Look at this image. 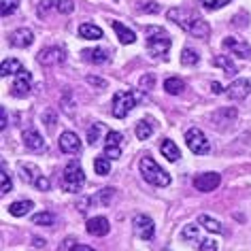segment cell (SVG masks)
Instances as JSON below:
<instances>
[{"label":"cell","instance_id":"12","mask_svg":"<svg viewBox=\"0 0 251 251\" xmlns=\"http://www.w3.org/2000/svg\"><path fill=\"white\" fill-rule=\"evenodd\" d=\"M251 92V81L249 79H234L226 87V96L230 100H245Z\"/></svg>","mask_w":251,"mask_h":251},{"label":"cell","instance_id":"16","mask_svg":"<svg viewBox=\"0 0 251 251\" xmlns=\"http://www.w3.org/2000/svg\"><path fill=\"white\" fill-rule=\"evenodd\" d=\"M22 141H24V145H26V149H30V151H36V153H43V151H45V141H43V136L36 132L34 128L24 130Z\"/></svg>","mask_w":251,"mask_h":251},{"label":"cell","instance_id":"8","mask_svg":"<svg viewBox=\"0 0 251 251\" xmlns=\"http://www.w3.org/2000/svg\"><path fill=\"white\" fill-rule=\"evenodd\" d=\"M13 96H20V98H26L30 90H32V73H28L26 68H22L20 73L15 75L13 79Z\"/></svg>","mask_w":251,"mask_h":251},{"label":"cell","instance_id":"30","mask_svg":"<svg viewBox=\"0 0 251 251\" xmlns=\"http://www.w3.org/2000/svg\"><path fill=\"white\" fill-rule=\"evenodd\" d=\"M198 60H200V55H198L196 49L185 47V49H183V53H181V64H183V66H196V64H198Z\"/></svg>","mask_w":251,"mask_h":251},{"label":"cell","instance_id":"37","mask_svg":"<svg viewBox=\"0 0 251 251\" xmlns=\"http://www.w3.org/2000/svg\"><path fill=\"white\" fill-rule=\"evenodd\" d=\"M232 0H200V4L206 9V11H215V9H222L226 4H230Z\"/></svg>","mask_w":251,"mask_h":251},{"label":"cell","instance_id":"45","mask_svg":"<svg viewBox=\"0 0 251 251\" xmlns=\"http://www.w3.org/2000/svg\"><path fill=\"white\" fill-rule=\"evenodd\" d=\"M7 128V111L0 109V130Z\"/></svg>","mask_w":251,"mask_h":251},{"label":"cell","instance_id":"3","mask_svg":"<svg viewBox=\"0 0 251 251\" xmlns=\"http://www.w3.org/2000/svg\"><path fill=\"white\" fill-rule=\"evenodd\" d=\"M147 49L149 53L153 55V58H164V55H168V51H171L173 47V39L171 34L166 32L164 28H158V26H149L147 30Z\"/></svg>","mask_w":251,"mask_h":251},{"label":"cell","instance_id":"19","mask_svg":"<svg viewBox=\"0 0 251 251\" xmlns=\"http://www.w3.org/2000/svg\"><path fill=\"white\" fill-rule=\"evenodd\" d=\"M111 26H113V30H115V34H117L119 43H124V45H132V43L136 41V34H134L130 28H126L122 22L111 20Z\"/></svg>","mask_w":251,"mask_h":251},{"label":"cell","instance_id":"28","mask_svg":"<svg viewBox=\"0 0 251 251\" xmlns=\"http://www.w3.org/2000/svg\"><path fill=\"white\" fill-rule=\"evenodd\" d=\"M113 198H115V190H113V187H104V190H100L96 196H92L94 204H104V206H109L113 202Z\"/></svg>","mask_w":251,"mask_h":251},{"label":"cell","instance_id":"11","mask_svg":"<svg viewBox=\"0 0 251 251\" xmlns=\"http://www.w3.org/2000/svg\"><path fill=\"white\" fill-rule=\"evenodd\" d=\"M122 141L124 136L115 132V130H111V132H106V141H104V155L111 160H119L122 158Z\"/></svg>","mask_w":251,"mask_h":251},{"label":"cell","instance_id":"4","mask_svg":"<svg viewBox=\"0 0 251 251\" xmlns=\"http://www.w3.org/2000/svg\"><path fill=\"white\" fill-rule=\"evenodd\" d=\"M83 185H85L83 168H81L79 160H71L64 166V171H62V190L71 192V194H77V192L83 190Z\"/></svg>","mask_w":251,"mask_h":251},{"label":"cell","instance_id":"41","mask_svg":"<svg viewBox=\"0 0 251 251\" xmlns=\"http://www.w3.org/2000/svg\"><path fill=\"white\" fill-rule=\"evenodd\" d=\"M55 9L60 11V13H73V9H75V4H73V0H55Z\"/></svg>","mask_w":251,"mask_h":251},{"label":"cell","instance_id":"33","mask_svg":"<svg viewBox=\"0 0 251 251\" xmlns=\"http://www.w3.org/2000/svg\"><path fill=\"white\" fill-rule=\"evenodd\" d=\"M17 9H20V0H0V13H2V17L13 15Z\"/></svg>","mask_w":251,"mask_h":251},{"label":"cell","instance_id":"22","mask_svg":"<svg viewBox=\"0 0 251 251\" xmlns=\"http://www.w3.org/2000/svg\"><path fill=\"white\" fill-rule=\"evenodd\" d=\"M34 209V202L32 200H17V202H13L9 206V213L13 217H26L30 211Z\"/></svg>","mask_w":251,"mask_h":251},{"label":"cell","instance_id":"36","mask_svg":"<svg viewBox=\"0 0 251 251\" xmlns=\"http://www.w3.org/2000/svg\"><path fill=\"white\" fill-rule=\"evenodd\" d=\"M196 249L198 251H217V243L213 241V238H198Z\"/></svg>","mask_w":251,"mask_h":251},{"label":"cell","instance_id":"39","mask_svg":"<svg viewBox=\"0 0 251 251\" xmlns=\"http://www.w3.org/2000/svg\"><path fill=\"white\" fill-rule=\"evenodd\" d=\"M139 85H141L143 92H151L155 87V75H145V77H141Z\"/></svg>","mask_w":251,"mask_h":251},{"label":"cell","instance_id":"40","mask_svg":"<svg viewBox=\"0 0 251 251\" xmlns=\"http://www.w3.org/2000/svg\"><path fill=\"white\" fill-rule=\"evenodd\" d=\"M55 122H58V115H55V111L53 109H47L45 115H43V124H45L49 130H53L55 128Z\"/></svg>","mask_w":251,"mask_h":251},{"label":"cell","instance_id":"43","mask_svg":"<svg viewBox=\"0 0 251 251\" xmlns=\"http://www.w3.org/2000/svg\"><path fill=\"white\" fill-rule=\"evenodd\" d=\"M143 11H145V13H160V4L158 2H145Z\"/></svg>","mask_w":251,"mask_h":251},{"label":"cell","instance_id":"13","mask_svg":"<svg viewBox=\"0 0 251 251\" xmlns=\"http://www.w3.org/2000/svg\"><path fill=\"white\" fill-rule=\"evenodd\" d=\"M219 183H222V177L217 173H202L194 177V187L198 192H213L219 187Z\"/></svg>","mask_w":251,"mask_h":251},{"label":"cell","instance_id":"44","mask_svg":"<svg viewBox=\"0 0 251 251\" xmlns=\"http://www.w3.org/2000/svg\"><path fill=\"white\" fill-rule=\"evenodd\" d=\"M87 83L98 85V87H106V81L104 79H96V77H87Z\"/></svg>","mask_w":251,"mask_h":251},{"label":"cell","instance_id":"38","mask_svg":"<svg viewBox=\"0 0 251 251\" xmlns=\"http://www.w3.org/2000/svg\"><path fill=\"white\" fill-rule=\"evenodd\" d=\"M181 238H185V241H198V226H185L183 230H181Z\"/></svg>","mask_w":251,"mask_h":251},{"label":"cell","instance_id":"20","mask_svg":"<svg viewBox=\"0 0 251 251\" xmlns=\"http://www.w3.org/2000/svg\"><path fill=\"white\" fill-rule=\"evenodd\" d=\"M83 58L87 62H92V64H106V62H109V53H106V49H102V47H94V49L83 51Z\"/></svg>","mask_w":251,"mask_h":251},{"label":"cell","instance_id":"26","mask_svg":"<svg viewBox=\"0 0 251 251\" xmlns=\"http://www.w3.org/2000/svg\"><path fill=\"white\" fill-rule=\"evenodd\" d=\"M22 71V64L20 60H13V58H7L0 66V77H9V75H17Z\"/></svg>","mask_w":251,"mask_h":251},{"label":"cell","instance_id":"23","mask_svg":"<svg viewBox=\"0 0 251 251\" xmlns=\"http://www.w3.org/2000/svg\"><path fill=\"white\" fill-rule=\"evenodd\" d=\"M79 36L81 39H87V41H98V39H102V28L94 26V24H81Z\"/></svg>","mask_w":251,"mask_h":251},{"label":"cell","instance_id":"24","mask_svg":"<svg viewBox=\"0 0 251 251\" xmlns=\"http://www.w3.org/2000/svg\"><path fill=\"white\" fill-rule=\"evenodd\" d=\"M153 130H155V126L149 122V119H141V122H136V128H134L136 139H139V141H147L149 136L153 134Z\"/></svg>","mask_w":251,"mask_h":251},{"label":"cell","instance_id":"31","mask_svg":"<svg viewBox=\"0 0 251 251\" xmlns=\"http://www.w3.org/2000/svg\"><path fill=\"white\" fill-rule=\"evenodd\" d=\"M94 171H96V175H100V177H104V175L111 173V158H96L94 160Z\"/></svg>","mask_w":251,"mask_h":251},{"label":"cell","instance_id":"15","mask_svg":"<svg viewBox=\"0 0 251 251\" xmlns=\"http://www.w3.org/2000/svg\"><path fill=\"white\" fill-rule=\"evenodd\" d=\"M60 149H62V153H68V155H77L81 151V141H79V136L75 134V132H62L60 134Z\"/></svg>","mask_w":251,"mask_h":251},{"label":"cell","instance_id":"17","mask_svg":"<svg viewBox=\"0 0 251 251\" xmlns=\"http://www.w3.org/2000/svg\"><path fill=\"white\" fill-rule=\"evenodd\" d=\"M32 41H34V34H32V30H28V28H20V30H13V32L9 34V45L11 47H30L32 45Z\"/></svg>","mask_w":251,"mask_h":251},{"label":"cell","instance_id":"46","mask_svg":"<svg viewBox=\"0 0 251 251\" xmlns=\"http://www.w3.org/2000/svg\"><path fill=\"white\" fill-rule=\"evenodd\" d=\"M71 251H94L92 247H87V245H73V247H71Z\"/></svg>","mask_w":251,"mask_h":251},{"label":"cell","instance_id":"10","mask_svg":"<svg viewBox=\"0 0 251 251\" xmlns=\"http://www.w3.org/2000/svg\"><path fill=\"white\" fill-rule=\"evenodd\" d=\"M39 62L43 66H55V64H62V62L66 60V53L62 47H45L39 51Z\"/></svg>","mask_w":251,"mask_h":251},{"label":"cell","instance_id":"7","mask_svg":"<svg viewBox=\"0 0 251 251\" xmlns=\"http://www.w3.org/2000/svg\"><path fill=\"white\" fill-rule=\"evenodd\" d=\"M20 175H22V179L26 181V183L34 185L36 190H41V192H47L49 190V179L43 177L41 171L34 164H28V162L20 164Z\"/></svg>","mask_w":251,"mask_h":251},{"label":"cell","instance_id":"14","mask_svg":"<svg viewBox=\"0 0 251 251\" xmlns=\"http://www.w3.org/2000/svg\"><path fill=\"white\" fill-rule=\"evenodd\" d=\"M224 49L230 53L238 55V58L243 60H249L251 58V47L247 43H243L241 39H234V36H228V39H224Z\"/></svg>","mask_w":251,"mask_h":251},{"label":"cell","instance_id":"27","mask_svg":"<svg viewBox=\"0 0 251 251\" xmlns=\"http://www.w3.org/2000/svg\"><path fill=\"white\" fill-rule=\"evenodd\" d=\"M164 90L168 94H173V96H179V94L185 90V83H183V79H179V77H168L164 81Z\"/></svg>","mask_w":251,"mask_h":251},{"label":"cell","instance_id":"21","mask_svg":"<svg viewBox=\"0 0 251 251\" xmlns=\"http://www.w3.org/2000/svg\"><path fill=\"white\" fill-rule=\"evenodd\" d=\"M160 151H162V155H164V158H166L168 162H179V158H181L179 147L175 145V143H173L171 139H164V141H162Z\"/></svg>","mask_w":251,"mask_h":251},{"label":"cell","instance_id":"47","mask_svg":"<svg viewBox=\"0 0 251 251\" xmlns=\"http://www.w3.org/2000/svg\"><path fill=\"white\" fill-rule=\"evenodd\" d=\"M211 87H213V94H222V92H224V87L219 85L217 81H213V83H211Z\"/></svg>","mask_w":251,"mask_h":251},{"label":"cell","instance_id":"34","mask_svg":"<svg viewBox=\"0 0 251 251\" xmlns=\"http://www.w3.org/2000/svg\"><path fill=\"white\" fill-rule=\"evenodd\" d=\"M213 64L219 66V68H224V71H228V75H234L236 73V66L232 64V60L228 58V55H217V58L213 60Z\"/></svg>","mask_w":251,"mask_h":251},{"label":"cell","instance_id":"48","mask_svg":"<svg viewBox=\"0 0 251 251\" xmlns=\"http://www.w3.org/2000/svg\"><path fill=\"white\" fill-rule=\"evenodd\" d=\"M34 247H45V241L43 238H34Z\"/></svg>","mask_w":251,"mask_h":251},{"label":"cell","instance_id":"5","mask_svg":"<svg viewBox=\"0 0 251 251\" xmlns=\"http://www.w3.org/2000/svg\"><path fill=\"white\" fill-rule=\"evenodd\" d=\"M139 100H141V96L132 90L117 92L115 96H113V117H117V119L128 117V113L139 104Z\"/></svg>","mask_w":251,"mask_h":251},{"label":"cell","instance_id":"9","mask_svg":"<svg viewBox=\"0 0 251 251\" xmlns=\"http://www.w3.org/2000/svg\"><path fill=\"white\" fill-rule=\"evenodd\" d=\"M132 224H134V232H136V236H139V238H143V241H151V238H153L155 224H153L151 217H147V215H134Z\"/></svg>","mask_w":251,"mask_h":251},{"label":"cell","instance_id":"32","mask_svg":"<svg viewBox=\"0 0 251 251\" xmlns=\"http://www.w3.org/2000/svg\"><path fill=\"white\" fill-rule=\"evenodd\" d=\"M53 222H55V217H53L51 211H41V213H36V215L32 217L34 226H53Z\"/></svg>","mask_w":251,"mask_h":251},{"label":"cell","instance_id":"6","mask_svg":"<svg viewBox=\"0 0 251 251\" xmlns=\"http://www.w3.org/2000/svg\"><path fill=\"white\" fill-rule=\"evenodd\" d=\"M185 143H187V147H190V151L196 153V155H206L211 151L209 141H206V136H204V132L200 128H190L187 130L185 132Z\"/></svg>","mask_w":251,"mask_h":251},{"label":"cell","instance_id":"35","mask_svg":"<svg viewBox=\"0 0 251 251\" xmlns=\"http://www.w3.org/2000/svg\"><path fill=\"white\" fill-rule=\"evenodd\" d=\"M11 187H13L11 175L2 168V171H0V194H2V196H4V194H9V192H11Z\"/></svg>","mask_w":251,"mask_h":251},{"label":"cell","instance_id":"42","mask_svg":"<svg viewBox=\"0 0 251 251\" xmlns=\"http://www.w3.org/2000/svg\"><path fill=\"white\" fill-rule=\"evenodd\" d=\"M51 7H55V0H41L39 9H36V15H39V17H47V11Z\"/></svg>","mask_w":251,"mask_h":251},{"label":"cell","instance_id":"18","mask_svg":"<svg viewBox=\"0 0 251 251\" xmlns=\"http://www.w3.org/2000/svg\"><path fill=\"white\" fill-rule=\"evenodd\" d=\"M85 228H87V232H90L92 236H106V234H109V230H111V226H109V219L102 217V215H98V217L87 219Z\"/></svg>","mask_w":251,"mask_h":251},{"label":"cell","instance_id":"25","mask_svg":"<svg viewBox=\"0 0 251 251\" xmlns=\"http://www.w3.org/2000/svg\"><path fill=\"white\" fill-rule=\"evenodd\" d=\"M198 224L202 226L204 230L213 232V234H224V226L217 222V219H213L211 215H198Z\"/></svg>","mask_w":251,"mask_h":251},{"label":"cell","instance_id":"2","mask_svg":"<svg viewBox=\"0 0 251 251\" xmlns=\"http://www.w3.org/2000/svg\"><path fill=\"white\" fill-rule=\"evenodd\" d=\"M139 168H141L143 179H145L149 185H155V187H166V185H171V175H168L153 158H149V155L141 158Z\"/></svg>","mask_w":251,"mask_h":251},{"label":"cell","instance_id":"1","mask_svg":"<svg viewBox=\"0 0 251 251\" xmlns=\"http://www.w3.org/2000/svg\"><path fill=\"white\" fill-rule=\"evenodd\" d=\"M166 17L171 22H175L181 30H185L187 34L196 36V39H209L211 34V26L206 24L202 17L198 13H194L190 9H183V7H175L166 13Z\"/></svg>","mask_w":251,"mask_h":251},{"label":"cell","instance_id":"29","mask_svg":"<svg viewBox=\"0 0 251 251\" xmlns=\"http://www.w3.org/2000/svg\"><path fill=\"white\" fill-rule=\"evenodd\" d=\"M104 134V126L102 124H92L90 126V130H87V143H90V145H96V143L100 141V136Z\"/></svg>","mask_w":251,"mask_h":251}]
</instances>
